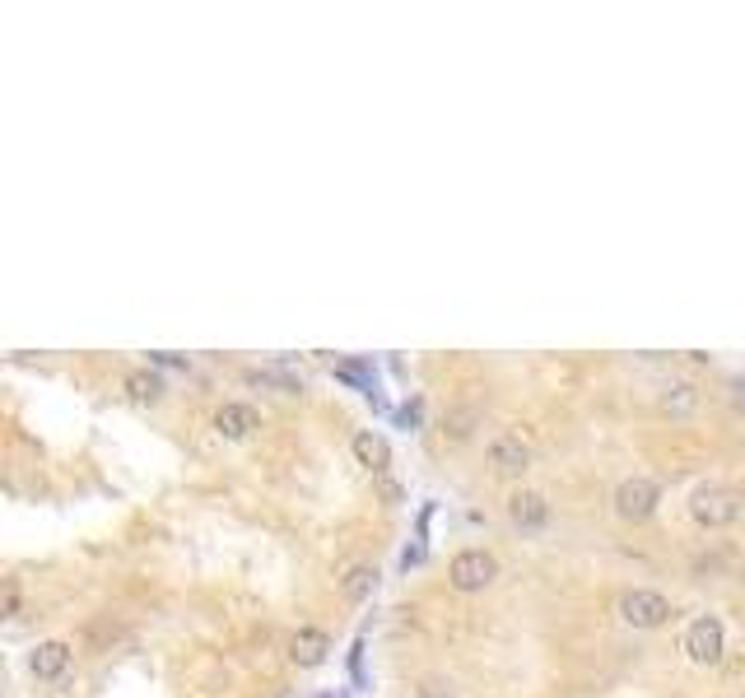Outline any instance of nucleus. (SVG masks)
Wrapping results in <instances>:
<instances>
[{"instance_id":"nucleus-1","label":"nucleus","mask_w":745,"mask_h":698,"mask_svg":"<svg viewBox=\"0 0 745 698\" xmlns=\"http://www.w3.org/2000/svg\"><path fill=\"white\" fill-rule=\"evenodd\" d=\"M690 517L708 531H722V526H732L741 517V494L727 489V484H704V489L690 494Z\"/></svg>"},{"instance_id":"nucleus-11","label":"nucleus","mask_w":745,"mask_h":698,"mask_svg":"<svg viewBox=\"0 0 745 698\" xmlns=\"http://www.w3.org/2000/svg\"><path fill=\"white\" fill-rule=\"evenodd\" d=\"M657 410L671 419H690L694 410H699V387L685 382V377H671V382L657 387Z\"/></svg>"},{"instance_id":"nucleus-15","label":"nucleus","mask_w":745,"mask_h":698,"mask_svg":"<svg viewBox=\"0 0 745 698\" xmlns=\"http://www.w3.org/2000/svg\"><path fill=\"white\" fill-rule=\"evenodd\" d=\"M475 419H480V415H475L471 405H461V410H447V419H443V429H447V438H457V443H461V438H471V429H475Z\"/></svg>"},{"instance_id":"nucleus-14","label":"nucleus","mask_w":745,"mask_h":698,"mask_svg":"<svg viewBox=\"0 0 745 698\" xmlns=\"http://www.w3.org/2000/svg\"><path fill=\"white\" fill-rule=\"evenodd\" d=\"M163 377L159 373H149V368H136V373H126V396L140 405H159L163 401Z\"/></svg>"},{"instance_id":"nucleus-9","label":"nucleus","mask_w":745,"mask_h":698,"mask_svg":"<svg viewBox=\"0 0 745 698\" xmlns=\"http://www.w3.org/2000/svg\"><path fill=\"white\" fill-rule=\"evenodd\" d=\"M210 424H215V433L224 443H247L261 429V415H257V405H247V401H224Z\"/></svg>"},{"instance_id":"nucleus-8","label":"nucleus","mask_w":745,"mask_h":698,"mask_svg":"<svg viewBox=\"0 0 745 698\" xmlns=\"http://www.w3.org/2000/svg\"><path fill=\"white\" fill-rule=\"evenodd\" d=\"M70 661H75V647L66 638H47V643H38L28 652V671L38 675L42 685H56V680H66Z\"/></svg>"},{"instance_id":"nucleus-3","label":"nucleus","mask_w":745,"mask_h":698,"mask_svg":"<svg viewBox=\"0 0 745 698\" xmlns=\"http://www.w3.org/2000/svg\"><path fill=\"white\" fill-rule=\"evenodd\" d=\"M615 615H620V624H629V629H662L676 610H671V601H666L662 591L634 587V591H624V596H620Z\"/></svg>"},{"instance_id":"nucleus-18","label":"nucleus","mask_w":745,"mask_h":698,"mask_svg":"<svg viewBox=\"0 0 745 698\" xmlns=\"http://www.w3.org/2000/svg\"><path fill=\"white\" fill-rule=\"evenodd\" d=\"M280 698H298V694H294V689H285V694H280Z\"/></svg>"},{"instance_id":"nucleus-10","label":"nucleus","mask_w":745,"mask_h":698,"mask_svg":"<svg viewBox=\"0 0 745 698\" xmlns=\"http://www.w3.org/2000/svg\"><path fill=\"white\" fill-rule=\"evenodd\" d=\"M326 657H331V633H326V629L303 624V629L289 633V661H294V666L312 671V666H322Z\"/></svg>"},{"instance_id":"nucleus-13","label":"nucleus","mask_w":745,"mask_h":698,"mask_svg":"<svg viewBox=\"0 0 745 698\" xmlns=\"http://www.w3.org/2000/svg\"><path fill=\"white\" fill-rule=\"evenodd\" d=\"M340 591H345V601L364 605L373 591H378V568L373 564H350L345 568V578H340Z\"/></svg>"},{"instance_id":"nucleus-4","label":"nucleus","mask_w":745,"mask_h":698,"mask_svg":"<svg viewBox=\"0 0 745 698\" xmlns=\"http://www.w3.org/2000/svg\"><path fill=\"white\" fill-rule=\"evenodd\" d=\"M485 461L499 480H522L531 470V443L522 433H494L485 447Z\"/></svg>"},{"instance_id":"nucleus-2","label":"nucleus","mask_w":745,"mask_h":698,"mask_svg":"<svg viewBox=\"0 0 745 698\" xmlns=\"http://www.w3.org/2000/svg\"><path fill=\"white\" fill-rule=\"evenodd\" d=\"M494 578H499V559L489 550H461L447 564V587L461 591V596H475V591L494 587Z\"/></svg>"},{"instance_id":"nucleus-16","label":"nucleus","mask_w":745,"mask_h":698,"mask_svg":"<svg viewBox=\"0 0 745 698\" xmlns=\"http://www.w3.org/2000/svg\"><path fill=\"white\" fill-rule=\"evenodd\" d=\"M420 698H452V685H443V680H424Z\"/></svg>"},{"instance_id":"nucleus-7","label":"nucleus","mask_w":745,"mask_h":698,"mask_svg":"<svg viewBox=\"0 0 745 698\" xmlns=\"http://www.w3.org/2000/svg\"><path fill=\"white\" fill-rule=\"evenodd\" d=\"M508 522L522 531V536H541L545 526H550V498L541 489H517L508 498Z\"/></svg>"},{"instance_id":"nucleus-17","label":"nucleus","mask_w":745,"mask_h":698,"mask_svg":"<svg viewBox=\"0 0 745 698\" xmlns=\"http://www.w3.org/2000/svg\"><path fill=\"white\" fill-rule=\"evenodd\" d=\"M5 619H19V587L5 582Z\"/></svg>"},{"instance_id":"nucleus-12","label":"nucleus","mask_w":745,"mask_h":698,"mask_svg":"<svg viewBox=\"0 0 745 698\" xmlns=\"http://www.w3.org/2000/svg\"><path fill=\"white\" fill-rule=\"evenodd\" d=\"M350 452H354V461H359V466H368L373 475H382V470L392 466V447H387V438H382V433H373V429L354 433Z\"/></svg>"},{"instance_id":"nucleus-6","label":"nucleus","mask_w":745,"mask_h":698,"mask_svg":"<svg viewBox=\"0 0 745 698\" xmlns=\"http://www.w3.org/2000/svg\"><path fill=\"white\" fill-rule=\"evenodd\" d=\"M657 503H662V489L652 480H643V475L620 480V489H615V517L620 522H648L652 512H657Z\"/></svg>"},{"instance_id":"nucleus-5","label":"nucleus","mask_w":745,"mask_h":698,"mask_svg":"<svg viewBox=\"0 0 745 698\" xmlns=\"http://www.w3.org/2000/svg\"><path fill=\"white\" fill-rule=\"evenodd\" d=\"M722 652H727V629H722L718 615H699L685 629V657L694 661V666H718Z\"/></svg>"}]
</instances>
